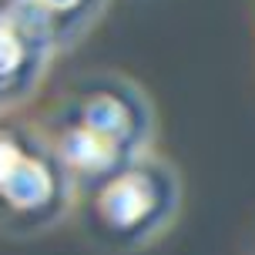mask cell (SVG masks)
Wrapping results in <instances>:
<instances>
[{
  "instance_id": "8992f818",
  "label": "cell",
  "mask_w": 255,
  "mask_h": 255,
  "mask_svg": "<svg viewBox=\"0 0 255 255\" xmlns=\"http://www.w3.org/2000/svg\"><path fill=\"white\" fill-rule=\"evenodd\" d=\"M20 161H24V158L17 154V148H13L10 141H0V188L7 185V178L13 175V168L20 165Z\"/></svg>"
},
{
  "instance_id": "6da1fadb",
  "label": "cell",
  "mask_w": 255,
  "mask_h": 255,
  "mask_svg": "<svg viewBox=\"0 0 255 255\" xmlns=\"http://www.w3.org/2000/svg\"><path fill=\"white\" fill-rule=\"evenodd\" d=\"M148 202H151V198H148V188H144L138 178H121L118 185L108 188V195L101 198V208L115 225H131L134 218L144 215Z\"/></svg>"
},
{
  "instance_id": "3957f363",
  "label": "cell",
  "mask_w": 255,
  "mask_h": 255,
  "mask_svg": "<svg viewBox=\"0 0 255 255\" xmlns=\"http://www.w3.org/2000/svg\"><path fill=\"white\" fill-rule=\"evenodd\" d=\"M64 158L77 168H104L111 158V141L94 131H71L64 138Z\"/></svg>"
},
{
  "instance_id": "5b68a950",
  "label": "cell",
  "mask_w": 255,
  "mask_h": 255,
  "mask_svg": "<svg viewBox=\"0 0 255 255\" xmlns=\"http://www.w3.org/2000/svg\"><path fill=\"white\" fill-rule=\"evenodd\" d=\"M17 64H20V44H17V37H13V34L0 30V77L10 74Z\"/></svg>"
},
{
  "instance_id": "7a4b0ae2",
  "label": "cell",
  "mask_w": 255,
  "mask_h": 255,
  "mask_svg": "<svg viewBox=\"0 0 255 255\" xmlns=\"http://www.w3.org/2000/svg\"><path fill=\"white\" fill-rule=\"evenodd\" d=\"M3 191H7V198H10L13 205L34 208V205H40L51 195V175H47V168L37 165V161H20V165L13 168V175L7 178Z\"/></svg>"
},
{
  "instance_id": "52a82bcc",
  "label": "cell",
  "mask_w": 255,
  "mask_h": 255,
  "mask_svg": "<svg viewBox=\"0 0 255 255\" xmlns=\"http://www.w3.org/2000/svg\"><path fill=\"white\" fill-rule=\"evenodd\" d=\"M44 3H47V7H71L74 0H44Z\"/></svg>"
},
{
  "instance_id": "277c9868",
  "label": "cell",
  "mask_w": 255,
  "mask_h": 255,
  "mask_svg": "<svg viewBox=\"0 0 255 255\" xmlns=\"http://www.w3.org/2000/svg\"><path fill=\"white\" fill-rule=\"evenodd\" d=\"M84 118H88V128L94 134H101V138L118 134V131L125 128V111H121V104L111 101V98H94V101L88 104Z\"/></svg>"
}]
</instances>
